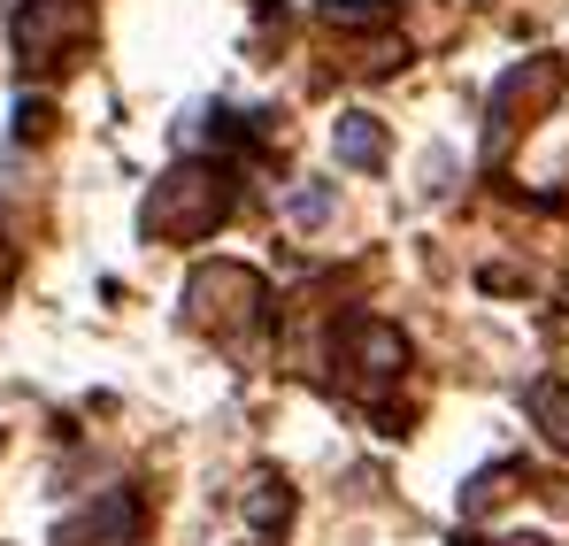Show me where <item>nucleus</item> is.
I'll use <instances>...</instances> for the list:
<instances>
[{
    "label": "nucleus",
    "instance_id": "1",
    "mask_svg": "<svg viewBox=\"0 0 569 546\" xmlns=\"http://www.w3.org/2000/svg\"><path fill=\"white\" fill-rule=\"evenodd\" d=\"M239 208V185L223 162H178L170 178L147 192V208H139V231L154 239V247H192V239H208V231H223V216Z\"/></svg>",
    "mask_w": 569,
    "mask_h": 546
},
{
    "label": "nucleus",
    "instance_id": "2",
    "mask_svg": "<svg viewBox=\"0 0 569 546\" xmlns=\"http://www.w3.org/2000/svg\"><path fill=\"white\" fill-rule=\"evenodd\" d=\"M262 316H270L262 270H247V262H200V270L186 277V324L192 331H208V339H247Z\"/></svg>",
    "mask_w": 569,
    "mask_h": 546
},
{
    "label": "nucleus",
    "instance_id": "3",
    "mask_svg": "<svg viewBox=\"0 0 569 546\" xmlns=\"http://www.w3.org/2000/svg\"><path fill=\"white\" fill-rule=\"evenodd\" d=\"M93 39V0H23L16 8V70L47 78L62 70V54H78Z\"/></svg>",
    "mask_w": 569,
    "mask_h": 546
},
{
    "label": "nucleus",
    "instance_id": "4",
    "mask_svg": "<svg viewBox=\"0 0 569 546\" xmlns=\"http://www.w3.org/2000/svg\"><path fill=\"white\" fill-rule=\"evenodd\" d=\"M331 369H339V385H355V393H385V385H400V369H408V339H400L385 316H347V324L331 331Z\"/></svg>",
    "mask_w": 569,
    "mask_h": 546
},
{
    "label": "nucleus",
    "instance_id": "5",
    "mask_svg": "<svg viewBox=\"0 0 569 546\" xmlns=\"http://www.w3.org/2000/svg\"><path fill=\"white\" fill-rule=\"evenodd\" d=\"M555 100H562V62H555V54L516 62V70L492 86V123H485V131H492V147H508V139H516L531 116H547Z\"/></svg>",
    "mask_w": 569,
    "mask_h": 546
},
{
    "label": "nucleus",
    "instance_id": "6",
    "mask_svg": "<svg viewBox=\"0 0 569 546\" xmlns=\"http://www.w3.org/2000/svg\"><path fill=\"white\" fill-rule=\"evenodd\" d=\"M139 539V500L131 493H100L86 516H62L54 546H131Z\"/></svg>",
    "mask_w": 569,
    "mask_h": 546
},
{
    "label": "nucleus",
    "instance_id": "7",
    "mask_svg": "<svg viewBox=\"0 0 569 546\" xmlns=\"http://www.w3.org/2000/svg\"><path fill=\"white\" fill-rule=\"evenodd\" d=\"M331 147H339V162H347V170H378L385 155H392V139H385L378 116H339Z\"/></svg>",
    "mask_w": 569,
    "mask_h": 546
},
{
    "label": "nucleus",
    "instance_id": "8",
    "mask_svg": "<svg viewBox=\"0 0 569 546\" xmlns=\"http://www.w3.org/2000/svg\"><path fill=\"white\" fill-rule=\"evenodd\" d=\"M523 408H531V424L569 455V385H562V377H539V385L523 393Z\"/></svg>",
    "mask_w": 569,
    "mask_h": 546
},
{
    "label": "nucleus",
    "instance_id": "9",
    "mask_svg": "<svg viewBox=\"0 0 569 546\" xmlns=\"http://www.w3.org/2000/svg\"><path fill=\"white\" fill-rule=\"evenodd\" d=\"M331 208H339V200H331V185H292V192H284V224H292V231L331 224Z\"/></svg>",
    "mask_w": 569,
    "mask_h": 546
},
{
    "label": "nucleus",
    "instance_id": "10",
    "mask_svg": "<svg viewBox=\"0 0 569 546\" xmlns=\"http://www.w3.org/2000/svg\"><path fill=\"white\" fill-rule=\"evenodd\" d=\"M247 508H254L262 532H284V524H292V485H284V477H254V500H247Z\"/></svg>",
    "mask_w": 569,
    "mask_h": 546
},
{
    "label": "nucleus",
    "instance_id": "11",
    "mask_svg": "<svg viewBox=\"0 0 569 546\" xmlns=\"http://www.w3.org/2000/svg\"><path fill=\"white\" fill-rule=\"evenodd\" d=\"M316 16L339 23V31H347V23H392V0H323Z\"/></svg>",
    "mask_w": 569,
    "mask_h": 546
},
{
    "label": "nucleus",
    "instance_id": "12",
    "mask_svg": "<svg viewBox=\"0 0 569 546\" xmlns=\"http://www.w3.org/2000/svg\"><path fill=\"white\" fill-rule=\"evenodd\" d=\"M47 131H54V108L47 100H23L16 108V139H47Z\"/></svg>",
    "mask_w": 569,
    "mask_h": 546
},
{
    "label": "nucleus",
    "instance_id": "13",
    "mask_svg": "<svg viewBox=\"0 0 569 546\" xmlns=\"http://www.w3.org/2000/svg\"><path fill=\"white\" fill-rule=\"evenodd\" d=\"M23 178V155H16V147H0V185H16Z\"/></svg>",
    "mask_w": 569,
    "mask_h": 546
},
{
    "label": "nucleus",
    "instance_id": "14",
    "mask_svg": "<svg viewBox=\"0 0 569 546\" xmlns=\"http://www.w3.org/2000/svg\"><path fill=\"white\" fill-rule=\"evenodd\" d=\"M8 270H16V255H8V239H0V285H8Z\"/></svg>",
    "mask_w": 569,
    "mask_h": 546
}]
</instances>
